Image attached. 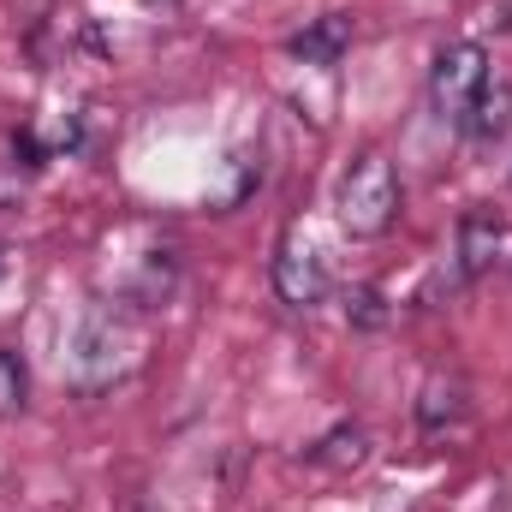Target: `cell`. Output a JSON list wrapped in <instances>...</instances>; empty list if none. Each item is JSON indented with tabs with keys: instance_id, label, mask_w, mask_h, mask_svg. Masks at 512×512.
<instances>
[{
	"instance_id": "cell-9",
	"label": "cell",
	"mask_w": 512,
	"mask_h": 512,
	"mask_svg": "<svg viewBox=\"0 0 512 512\" xmlns=\"http://www.w3.org/2000/svg\"><path fill=\"white\" fill-rule=\"evenodd\" d=\"M465 411V387L447 382V376H435V382H423V399H417V423L423 429H441V423H453Z\"/></svg>"
},
{
	"instance_id": "cell-13",
	"label": "cell",
	"mask_w": 512,
	"mask_h": 512,
	"mask_svg": "<svg viewBox=\"0 0 512 512\" xmlns=\"http://www.w3.org/2000/svg\"><path fill=\"white\" fill-rule=\"evenodd\" d=\"M0 274H6V251H0Z\"/></svg>"
},
{
	"instance_id": "cell-1",
	"label": "cell",
	"mask_w": 512,
	"mask_h": 512,
	"mask_svg": "<svg viewBox=\"0 0 512 512\" xmlns=\"http://www.w3.org/2000/svg\"><path fill=\"white\" fill-rule=\"evenodd\" d=\"M334 209H340V227L352 239H382L387 227L399 221V173H393V161L382 149H370V155H358L346 167Z\"/></svg>"
},
{
	"instance_id": "cell-5",
	"label": "cell",
	"mask_w": 512,
	"mask_h": 512,
	"mask_svg": "<svg viewBox=\"0 0 512 512\" xmlns=\"http://www.w3.org/2000/svg\"><path fill=\"white\" fill-rule=\"evenodd\" d=\"M501 239H507V221L489 209V203H477V209H465L459 215V280H477V274H489L495 268V256H501Z\"/></svg>"
},
{
	"instance_id": "cell-4",
	"label": "cell",
	"mask_w": 512,
	"mask_h": 512,
	"mask_svg": "<svg viewBox=\"0 0 512 512\" xmlns=\"http://www.w3.org/2000/svg\"><path fill=\"white\" fill-rule=\"evenodd\" d=\"M322 292H328L322 256L310 251V245H298V239H286V245L274 251V298H280L286 310H310V304H322Z\"/></svg>"
},
{
	"instance_id": "cell-2",
	"label": "cell",
	"mask_w": 512,
	"mask_h": 512,
	"mask_svg": "<svg viewBox=\"0 0 512 512\" xmlns=\"http://www.w3.org/2000/svg\"><path fill=\"white\" fill-rule=\"evenodd\" d=\"M131 364V334L120 316H108V310H90L84 322H78V334H72V346H66V370H72V387L78 393H102V387H114L126 376Z\"/></svg>"
},
{
	"instance_id": "cell-6",
	"label": "cell",
	"mask_w": 512,
	"mask_h": 512,
	"mask_svg": "<svg viewBox=\"0 0 512 512\" xmlns=\"http://www.w3.org/2000/svg\"><path fill=\"white\" fill-rule=\"evenodd\" d=\"M286 48H292V60H304V66H340V54L352 48V18H346V12H322V18L304 24Z\"/></svg>"
},
{
	"instance_id": "cell-8",
	"label": "cell",
	"mask_w": 512,
	"mask_h": 512,
	"mask_svg": "<svg viewBox=\"0 0 512 512\" xmlns=\"http://www.w3.org/2000/svg\"><path fill=\"white\" fill-rule=\"evenodd\" d=\"M310 459L328 465V471H358V465L370 459V435H364L358 423H340L334 435H322V441L310 447Z\"/></svg>"
},
{
	"instance_id": "cell-7",
	"label": "cell",
	"mask_w": 512,
	"mask_h": 512,
	"mask_svg": "<svg viewBox=\"0 0 512 512\" xmlns=\"http://www.w3.org/2000/svg\"><path fill=\"white\" fill-rule=\"evenodd\" d=\"M459 126L471 131V137H483V143H489V137H501V131L512 126V84H495V78H489V84H483V96L471 102V114H465Z\"/></svg>"
},
{
	"instance_id": "cell-12",
	"label": "cell",
	"mask_w": 512,
	"mask_h": 512,
	"mask_svg": "<svg viewBox=\"0 0 512 512\" xmlns=\"http://www.w3.org/2000/svg\"><path fill=\"white\" fill-rule=\"evenodd\" d=\"M143 6H161V12H167V6H179V0H143Z\"/></svg>"
},
{
	"instance_id": "cell-3",
	"label": "cell",
	"mask_w": 512,
	"mask_h": 512,
	"mask_svg": "<svg viewBox=\"0 0 512 512\" xmlns=\"http://www.w3.org/2000/svg\"><path fill=\"white\" fill-rule=\"evenodd\" d=\"M483 84H489V54H483V42H453V48L435 54L429 96H435V108H441L447 120H465L471 102L483 96Z\"/></svg>"
},
{
	"instance_id": "cell-10",
	"label": "cell",
	"mask_w": 512,
	"mask_h": 512,
	"mask_svg": "<svg viewBox=\"0 0 512 512\" xmlns=\"http://www.w3.org/2000/svg\"><path fill=\"white\" fill-rule=\"evenodd\" d=\"M251 185H256V161H251V155H227L221 185L209 191V203H215V209H239V203L251 197Z\"/></svg>"
},
{
	"instance_id": "cell-11",
	"label": "cell",
	"mask_w": 512,
	"mask_h": 512,
	"mask_svg": "<svg viewBox=\"0 0 512 512\" xmlns=\"http://www.w3.org/2000/svg\"><path fill=\"white\" fill-rule=\"evenodd\" d=\"M346 322L364 328V334H376V328L393 322V310H387V298L376 292V286H352V292H346Z\"/></svg>"
}]
</instances>
